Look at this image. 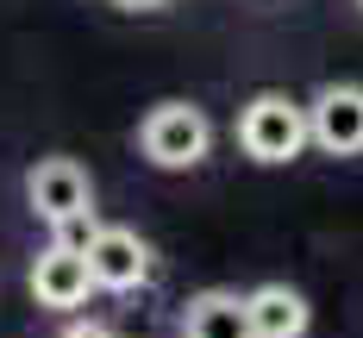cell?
I'll use <instances>...</instances> for the list:
<instances>
[{"mask_svg":"<svg viewBox=\"0 0 363 338\" xmlns=\"http://www.w3.org/2000/svg\"><path fill=\"white\" fill-rule=\"evenodd\" d=\"M307 145H313V119L289 94H257L238 113V150L251 163H294Z\"/></svg>","mask_w":363,"mask_h":338,"instance_id":"obj_1","label":"cell"},{"mask_svg":"<svg viewBox=\"0 0 363 338\" xmlns=\"http://www.w3.org/2000/svg\"><path fill=\"white\" fill-rule=\"evenodd\" d=\"M138 150H145L157 169H194L213 150V125H207V113L194 107V101H163V107L145 113Z\"/></svg>","mask_w":363,"mask_h":338,"instance_id":"obj_2","label":"cell"},{"mask_svg":"<svg viewBox=\"0 0 363 338\" xmlns=\"http://www.w3.org/2000/svg\"><path fill=\"white\" fill-rule=\"evenodd\" d=\"M307 119H313V145L326 157H357L363 150V88L357 81H326L313 94Z\"/></svg>","mask_w":363,"mask_h":338,"instance_id":"obj_3","label":"cell"},{"mask_svg":"<svg viewBox=\"0 0 363 338\" xmlns=\"http://www.w3.org/2000/svg\"><path fill=\"white\" fill-rule=\"evenodd\" d=\"M88 269H94V282L113 288V295H132V288H145L150 282V244L132 232V225H101V238L88 244Z\"/></svg>","mask_w":363,"mask_h":338,"instance_id":"obj_4","label":"cell"},{"mask_svg":"<svg viewBox=\"0 0 363 338\" xmlns=\"http://www.w3.org/2000/svg\"><path fill=\"white\" fill-rule=\"evenodd\" d=\"M26 201H32L38 220H69L82 207H94V188H88V169L75 157H44L32 176H26Z\"/></svg>","mask_w":363,"mask_h":338,"instance_id":"obj_5","label":"cell"},{"mask_svg":"<svg viewBox=\"0 0 363 338\" xmlns=\"http://www.w3.org/2000/svg\"><path fill=\"white\" fill-rule=\"evenodd\" d=\"M94 288H101V282H94V269H88V251L50 244V251L32 263V295H38V307H50V313H69V307H82Z\"/></svg>","mask_w":363,"mask_h":338,"instance_id":"obj_6","label":"cell"},{"mask_svg":"<svg viewBox=\"0 0 363 338\" xmlns=\"http://www.w3.org/2000/svg\"><path fill=\"white\" fill-rule=\"evenodd\" d=\"M182 338H257L251 332V300L232 288H207L182 307Z\"/></svg>","mask_w":363,"mask_h":338,"instance_id":"obj_7","label":"cell"},{"mask_svg":"<svg viewBox=\"0 0 363 338\" xmlns=\"http://www.w3.org/2000/svg\"><path fill=\"white\" fill-rule=\"evenodd\" d=\"M245 300H251V332L257 338H307L313 307H307L301 288H289V282H263V288H251Z\"/></svg>","mask_w":363,"mask_h":338,"instance_id":"obj_8","label":"cell"},{"mask_svg":"<svg viewBox=\"0 0 363 338\" xmlns=\"http://www.w3.org/2000/svg\"><path fill=\"white\" fill-rule=\"evenodd\" d=\"M101 238V225H94V207H82V213H69V220H57V244H69V251H88Z\"/></svg>","mask_w":363,"mask_h":338,"instance_id":"obj_9","label":"cell"},{"mask_svg":"<svg viewBox=\"0 0 363 338\" xmlns=\"http://www.w3.org/2000/svg\"><path fill=\"white\" fill-rule=\"evenodd\" d=\"M63 338H119V332L101 326V320H75V326H63Z\"/></svg>","mask_w":363,"mask_h":338,"instance_id":"obj_10","label":"cell"},{"mask_svg":"<svg viewBox=\"0 0 363 338\" xmlns=\"http://www.w3.org/2000/svg\"><path fill=\"white\" fill-rule=\"evenodd\" d=\"M119 6H163V0H119Z\"/></svg>","mask_w":363,"mask_h":338,"instance_id":"obj_11","label":"cell"},{"mask_svg":"<svg viewBox=\"0 0 363 338\" xmlns=\"http://www.w3.org/2000/svg\"><path fill=\"white\" fill-rule=\"evenodd\" d=\"M357 6H363V0H357Z\"/></svg>","mask_w":363,"mask_h":338,"instance_id":"obj_12","label":"cell"}]
</instances>
